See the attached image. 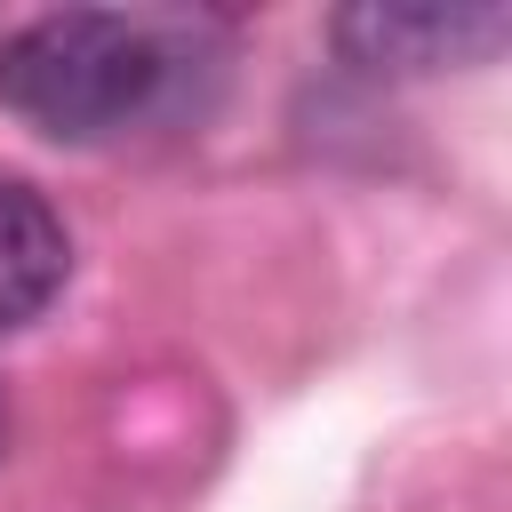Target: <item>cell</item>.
<instances>
[{
    "mask_svg": "<svg viewBox=\"0 0 512 512\" xmlns=\"http://www.w3.org/2000/svg\"><path fill=\"white\" fill-rule=\"evenodd\" d=\"M328 40L368 64V72H472L512 40V8L504 0H368V8H336Z\"/></svg>",
    "mask_w": 512,
    "mask_h": 512,
    "instance_id": "7a4b0ae2",
    "label": "cell"
},
{
    "mask_svg": "<svg viewBox=\"0 0 512 512\" xmlns=\"http://www.w3.org/2000/svg\"><path fill=\"white\" fill-rule=\"evenodd\" d=\"M176 64L184 48L160 16L48 8L0 40V112L48 144H104L168 104Z\"/></svg>",
    "mask_w": 512,
    "mask_h": 512,
    "instance_id": "6da1fadb",
    "label": "cell"
},
{
    "mask_svg": "<svg viewBox=\"0 0 512 512\" xmlns=\"http://www.w3.org/2000/svg\"><path fill=\"white\" fill-rule=\"evenodd\" d=\"M0 456H8V400H0Z\"/></svg>",
    "mask_w": 512,
    "mask_h": 512,
    "instance_id": "277c9868",
    "label": "cell"
},
{
    "mask_svg": "<svg viewBox=\"0 0 512 512\" xmlns=\"http://www.w3.org/2000/svg\"><path fill=\"white\" fill-rule=\"evenodd\" d=\"M72 280V232L56 200L24 176H0V336L32 328Z\"/></svg>",
    "mask_w": 512,
    "mask_h": 512,
    "instance_id": "3957f363",
    "label": "cell"
}]
</instances>
